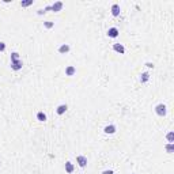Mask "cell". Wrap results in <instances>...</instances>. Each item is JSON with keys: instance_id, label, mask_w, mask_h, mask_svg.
Here are the masks:
<instances>
[{"instance_id": "obj_1", "label": "cell", "mask_w": 174, "mask_h": 174, "mask_svg": "<svg viewBox=\"0 0 174 174\" xmlns=\"http://www.w3.org/2000/svg\"><path fill=\"white\" fill-rule=\"evenodd\" d=\"M11 67H12L15 71L22 68V61L19 60V55H18V53H12V56H11Z\"/></svg>"}, {"instance_id": "obj_2", "label": "cell", "mask_w": 174, "mask_h": 174, "mask_svg": "<svg viewBox=\"0 0 174 174\" xmlns=\"http://www.w3.org/2000/svg\"><path fill=\"white\" fill-rule=\"evenodd\" d=\"M155 110H157V114L158 116H165L166 114V106L163 105V104H159V105H157V107H155Z\"/></svg>"}, {"instance_id": "obj_3", "label": "cell", "mask_w": 174, "mask_h": 174, "mask_svg": "<svg viewBox=\"0 0 174 174\" xmlns=\"http://www.w3.org/2000/svg\"><path fill=\"white\" fill-rule=\"evenodd\" d=\"M76 162H78V165H79L80 167H86V165H87V158L83 157V155H78V157H76Z\"/></svg>"}, {"instance_id": "obj_4", "label": "cell", "mask_w": 174, "mask_h": 174, "mask_svg": "<svg viewBox=\"0 0 174 174\" xmlns=\"http://www.w3.org/2000/svg\"><path fill=\"white\" fill-rule=\"evenodd\" d=\"M107 35H109L110 38L118 37V29H117V27H110L109 30H107Z\"/></svg>"}, {"instance_id": "obj_5", "label": "cell", "mask_w": 174, "mask_h": 174, "mask_svg": "<svg viewBox=\"0 0 174 174\" xmlns=\"http://www.w3.org/2000/svg\"><path fill=\"white\" fill-rule=\"evenodd\" d=\"M113 49H114L117 53H120V55H124V53H125V48L121 44H114V45H113Z\"/></svg>"}, {"instance_id": "obj_6", "label": "cell", "mask_w": 174, "mask_h": 174, "mask_svg": "<svg viewBox=\"0 0 174 174\" xmlns=\"http://www.w3.org/2000/svg\"><path fill=\"white\" fill-rule=\"evenodd\" d=\"M67 109H68V106L67 105H59V107H57V114H60V116H61V114H64V113L65 112H67Z\"/></svg>"}, {"instance_id": "obj_7", "label": "cell", "mask_w": 174, "mask_h": 174, "mask_svg": "<svg viewBox=\"0 0 174 174\" xmlns=\"http://www.w3.org/2000/svg\"><path fill=\"white\" fill-rule=\"evenodd\" d=\"M75 72H76V68L72 67V65H69V67H67V69H65V75L67 76H72Z\"/></svg>"}, {"instance_id": "obj_8", "label": "cell", "mask_w": 174, "mask_h": 174, "mask_svg": "<svg viewBox=\"0 0 174 174\" xmlns=\"http://www.w3.org/2000/svg\"><path fill=\"white\" fill-rule=\"evenodd\" d=\"M50 8H52L53 11H55V12H59V11L63 8V3H61V2H57V3H55V4H53Z\"/></svg>"}, {"instance_id": "obj_9", "label": "cell", "mask_w": 174, "mask_h": 174, "mask_svg": "<svg viewBox=\"0 0 174 174\" xmlns=\"http://www.w3.org/2000/svg\"><path fill=\"white\" fill-rule=\"evenodd\" d=\"M112 14L114 16H118L120 15V5L118 4H113L112 5Z\"/></svg>"}, {"instance_id": "obj_10", "label": "cell", "mask_w": 174, "mask_h": 174, "mask_svg": "<svg viewBox=\"0 0 174 174\" xmlns=\"http://www.w3.org/2000/svg\"><path fill=\"white\" fill-rule=\"evenodd\" d=\"M114 132H116V127H114V125H107V127H105V133L113 135Z\"/></svg>"}, {"instance_id": "obj_11", "label": "cell", "mask_w": 174, "mask_h": 174, "mask_svg": "<svg viewBox=\"0 0 174 174\" xmlns=\"http://www.w3.org/2000/svg\"><path fill=\"white\" fill-rule=\"evenodd\" d=\"M68 52H69V46L67 44H63L59 48V53H68Z\"/></svg>"}, {"instance_id": "obj_12", "label": "cell", "mask_w": 174, "mask_h": 174, "mask_svg": "<svg viewBox=\"0 0 174 174\" xmlns=\"http://www.w3.org/2000/svg\"><path fill=\"white\" fill-rule=\"evenodd\" d=\"M37 120H38V121L45 123V121H46V114H45L44 112H38V113H37Z\"/></svg>"}, {"instance_id": "obj_13", "label": "cell", "mask_w": 174, "mask_h": 174, "mask_svg": "<svg viewBox=\"0 0 174 174\" xmlns=\"http://www.w3.org/2000/svg\"><path fill=\"white\" fill-rule=\"evenodd\" d=\"M65 171H67L68 174H71L74 171V165L71 163V162H67V163H65Z\"/></svg>"}, {"instance_id": "obj_14", "label": "cell", "mask_w": 174, "mask_h": 174, "mask_svg": "<svg viewBox=\"0 0 174 174\" xmlns=\"http://www.w3.org/2000/svg\"><path fill=\"white\" fill-rule=\"evenodd\" d=\"M150 79V75L148 74H143V76L140 78V80H141V83H144V82H147Z\"/></svg>"}, {"instance_id": "obj_15", "label": "cell", "mask_w": 174, "mask_h": 174, "mask_svg": "<svg viewBox=\"0 0 174 174\" xmlns=\"http://www.w3.org/2000/svg\"><path fill=\"white\" fill-rule=\"evenodd\" d=\"M173 139H174V133L173 132H169L167 133V140H169V143H173Z\"/></svg>"}, {"instance_id": "obj_16", "label": "cell", "mask_w": 174, "mask_h": 174, "mask_svg": "<svg viewBox=\"0 0 174 174\" xmlns=\"http://www.w3.org/2000/svg\"><path fill=\"white\" fill-rule=\"evenodd\" d=\"M166 151L169 152V154H170V152H173V143H169V144L166 146Z\"/></svg>"}, {"instance_id": "obj_17", "label": "cell", "mask_w": 174, "mask_h": 174, "mask_svg": "<svg viewBox=\"0 0 174 174\" xmlns=\"http://www.w3.org/2000/svg\"><path fill=\"white\" fill-rule=\"evenodd\" d=\"M44 25H45V27H46V29H52L53 26H55V23H53V22H45Z\"/></svg>"}, {"instance_id": "obj_18", "label": "cell", "mask_w": 174, "mask_h": 174, "mask_svg": "<svg viewBox=\"0 0 174 174\" xmlns=\"http://www.w3.org/2000/svg\"><path fill=\"white\" fill-rule=\"evenodd\" d=\"M21 4H22V7H27V5L33 4V0H29V2H22Z\"/></svg>"}, {"instance_id": "obj_19", "label": "cell", "mask_w": 174, "mask_h": 174, "mask_svg": "<svg viewBox=\"0 0 174 174\" xmlns=\"http://www.w3.org/2000/svg\"><path fill=\"white\" fill-rule=\"evenodd\" d=\"M3 50H5V44L0 42V52H3Z\"/></svg>"}, {"instance_id": "obj_20", "label": "cell", "mask_w": 174, "mask_h": 174, "mask_svg": "<svg viewBox=\"0 0 174 174\" xmlns=\"http://www.w3.org/2000/svg\"><path fill=\"white\" fill-rule=\"evenodd\" d=\"M104 174H114V173H113L112 170H105V171H104Z\"/></svg>"}]
</instances>
